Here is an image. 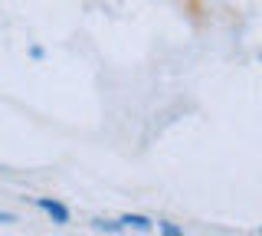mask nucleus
Segmentation results:
<instances>
[{
    "label": "nucleus",
    "instance_id": "nucleus-4",
    "mask_svg": "<svg viewBox=\"0 0 262 236\" xmlns=\"http://www.w3.org/2000/svg\"><path fill=\"white\" fill-rule=\"evenodd\" d=\"M158 230L164 233V236H180L184 230H180V226H174V223H158Z\"/></svg>",
    "mask_w": 262,
    "mask_h": 236
},
{
    "label": "nucleus",
    "instance_id": "nucleus-6",
    "mask_svg": "<svg viewBox=\"0 0 262 236\" xmlns=\"http://www.w3.org/2000/svg\"><path fill=\"white\" fill-rule=\"evenodd\" d=\"M0 223H13V213H0Z\"/></svg>",
    "mask_w": 262,
    "mask_h": 236
},
{
    "label": "nucleus",
    "instance_id": "nucleus-5",
    "mask_svg": "<svg viewBox=\"0 0 262 236\" xmlns=\"http://www.w3.org/2000/svg\"><path fill=\"white\" fill-rule=\"evenodd\" d=\"M30 56L33 59H43V46H30Z\"/></svg>",
    "mask_w": 262,
    "mask_h": 236
},
{
    "label": "nucleus",
    "instance_id": "nucleus-1",
    "mask_svg": "<svg viewBox=\"0 0 262 236\" xmlns=\"http://www.w3.org/2000/svg\"><path fill=\"white\" fill-rule=\"evenodd\" d=\"M36 207L43 210V213L53 217V223H59V226L69 223V207H66V203H59V200H49V197H36Z\"/></svg>",
    "mask_w": 262,
    "mask_h": 236
},
{
    "label": "nucleus",
    "instance_id": "nucleus-3",
    "mask_svg": "<svg viewBox=\"0 0 262 236\" xmlns=\"http://www.w3.org/2000/svg\"><path fill=\"white\" fill-rule=\"evenodd\" d=\"M92 230H95V233H118L121 223H118V220H95Z\"/></svg>",
    "mask_w": 262,
    "mask_h": 236
},
{
    "label": "nucleus",
    "instance_id": "nucleus-2",
    "mask_svg": "<svg viewBox=\"0 0 262 236\" xmlns=\"http://www.w3.org/2000/svg\"><path fill=\"white\" fill-rule=\"evenodd\" d=\"M118 223H121V230H141V233H151L154 230V220H147L141 213H128V217H121Z\"/></svg>",
    "mask_w": 262,
    "mask_h": 236
}]
</instances>
